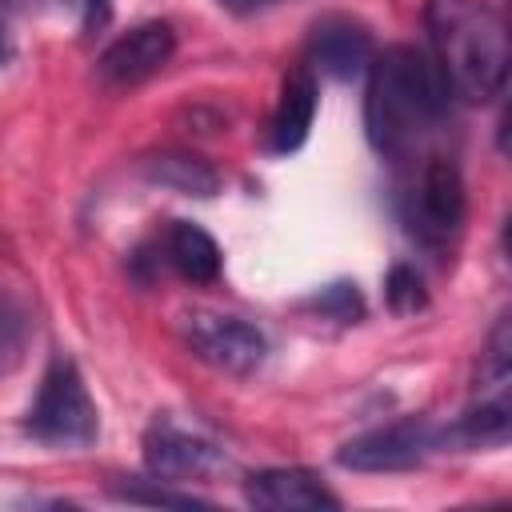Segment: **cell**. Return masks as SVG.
I'll return each instance as SVG.
<instances>
[{"mask_svg": "<svg viewBox=\"0 0 512 512\" xmlns=\"http://www.w3.org/2000/svg\"><path fill=\"white\" fill-rule=\"evenodd\" d=\"M508 372H512V320L500 316L496 328H492V336H488V344H484V356H480V380H476V384H480V388H496V392H504Z\"/></svg>", "mask_w": 512, "mask_h": 512, "instance_id": "obj_15", "label": "cell"}, {"mask_svg": "<svg viewBox=\"0 0 512 512\" xmlns=\"http://www.w3.org/2000/svg\"><path fill=\"white\" fill-rule=\"evenodd\" d=\"M508 396L496 392L492 400L472 404L464 416H456L452 428H440V444H460V448H488V444H504L508 440Z\"/></svg>", "mask_w": 512, "mask_h": 512, "instance_id": "obj_14", "label": "cell"}, {"mask_svg": "<svg viewBox=\"0 0 512 512\" xmlns=\"http://www.w3.org/2000/svg\"><path fill=\"white\" fill-rule=\"evenodd\" d=\"M224 12H232V16H252V12H264V8H272V4H280V0H216Z\"/></svg>", "mask_w": 512, "mask_h": 512, "instance_id": "obj_20", "label": "cell"}, {"mask_svg": "<svg viewBox=\"0 0 512 512\" xmlns=\"http://www.w3.org/2000/svg\"><path fill=\"white\" fill-rule=\"evenodd\" d=\"M316 104H320V84L316 72L308 64H296L284 84H280V100L272 112V128H268V144L276 156H288L296 148H304L312 120H316Z\"/></svg>", "mask_w": 512, "mask_h": 512, "instance_id": "obj_11", "label": "cell"}, {"mask_svg": "<svg viewBox=\"0 0 512 512\" xmlns=\"http://www.w3.org/2000/svg\"><path fill=\"white\" fill-rule=\"evenodd\" d=\"M384 300H388V308L400 312V316L420 312V308L428 304V292H424L420 272L408 268V264H396V268L388 272V280H384Z\"/></svg>", "mask_w": 512, "mask_h": 512, "instance_id": "obj_16", "label": "cell"}, {"mask_svg": "<svg viewBox=\"0 0 512 512\" xmlns=\"http://www.w3.org/2000/svg\"><path fill=\"white\" fill-rule=\"evenodd\" d=\"M464 176L448 156H424L416 184L404 204V220L416 240L424 244H448L464 224Z\"/></svg>", "mask_w": 512, "mask_h": 512, "instance_id": "obj_4", "label": "cell"}, {"mask_svg": "<svg viewBox=\"0 0 512 512\" xmlns=\"http://www.w3.org/2000/svg\"><path fill=\"white\" fill-rule=\"evenodd\" d=\"M184 340L204 364L232 376L256 372L268 356V340L256 324L228 312H208V308H196L184 316Z\"/></svg>", "mask_w": 512, "mask_h": 512, "instance_id": "obj_6", "label": "cell"}, {"mask_svg": "<svg viewBox=\"0 0 512 512\" xmlns=\"http://www.w3.org/2000/svg\"><path fill=\"white\" fill-rule=\"evenodd\" d=\"M176 52V28L168 20H148V24H136L128 28L124 36H116L100 60H96V72L104 84H116V88H132V84H144L148 76H156Z\"/></svg>", "mask_w": 512, "mask_h": 512, "instance_id": "obj_7", "label": "cell"}, {"mask_svg": "<svg viewBox=\"0 0 512 512\" xmlns=\"http://www.w3.org/2000/svg\"><path fill=\"white\" fill-rule=\"evenodd\" d=\"M144 464H148L156 476L180 484V480L216 472V468L224 464V452H220L208 436H200V432L176 424L172 416H160V420H152L148 432H144Z\"/></svg>", "mask_w": 512, "mask_h": 512, "instance_id": "obj_8", "label": "cell"}, {"mask_svg": "<svg viewBox=\"0 0 512 512\" xmlns=\"http://www.w3.org/2000/svg\"><path fill=\"white\" fill-rule=\"evenodd\" d=\"M432 64L464 104H488L508 84V24L492 0H428Z\"/></svg>", "mask_w": 512, "mask_h": 512, "instance_id": "obj_2", "label": "cell"}, {"mask_svg": "<svg viewBox=\"0 0 512 512\" xmlns=\"http://www.w3.org/2000/svg\"><path fill=\"white\" fill-rule=\"evenodd\" d=\"M164 264H172L176 276L192 284H212L220 276V244L192 220H172L160 240Z\"/></svg>", "mask_w": 512, "mask_h": 512, "instance_id": "obj_12", "label": "cell"}, {"mask_svg": "<svg viewBox=\"0 0 512 512\" xmlns=\"http://www.w3.org/2000/svg\"><path fill=\"white\" fill-rule=\"evenodd\" d=\"M448 104L452 92L428 52L392 44L372 56L364 88V132L380 156L412 160L424 152L444 128Z\"/></svg>", "mask_w": 512, "mask_h": 512, "instance_id": "obj_1", "label": "cell"}, {"mask_svg": "<svg viewBox=\"0 0 512 512\" xmlns=\"http://www.w3.org/2000/svg\"><path fill=\"white\" fill-rule=\"evenodd\" d=\"M440 428L428 424L424 416H400L392 424H380L364 436H352L340 452L336 464L352 472H404L424 464L432 452H440Z\"/></svg>", "mask_w": 512, "mask_h": 512, "instance_id": "obj_5", "label": "cell"}, {"mask_svg": "<svg viewBox=\"0 0 512 512\" xmlns=\"http://www.w3.org/2000/svg\"><path fill=\"white\" fill-rule=\"evenodd\" d=\"M16 4H20V0H0V64H4V56H8V16H12Z\"/></svg>", "mask_w": 512, "mask_h": 512, "instance_id": "obj_21", "label": "cell"}, {"mask_svg": "<svg viewBox=\"0 0 512 512\" xmlns=\"http://www.w3.org/2000/svg\"><path fill=\"white\" fill-rule=\"evenodd\" d=\"M68 4L76 8V16H80V32H84V36L100 32V28L112 20V0H68Z\"/></svg>", "mask_w": 512, "mask_h": 512, "instance_id": "obj_19", "label": "cell"}, {"mask_svg": "<svg viewBox=\"0 0 512 512\" xmlns=\"http://www.w3.org/2000/svg\"><path fill=\"white\" fill-rule=\"evenodd\" d=\"M24 428L52 448H84L100 432L96 404L88 396V384L80 368L68 356H56L36 388V400L24 416Z\"/></svg>", "mask_w": 512, "mask_h": 512, "instance_id": "obj_3", "label": "cell"}, {"mask_svg": "<svg viewBox=\"0 0 512 512\" xmlns=\"http://www.w3.org/2000/svg\"><path fill=\"white\" fill-rule=\"evenodd\" d=\"M128 504H156V508H208V500L192 496V492H168V488H120L116 492Z\"/></svg>", "mask_w": 512, "mask_h": 512, "instance_id": "obj_18", "label": "cell"}, {"mask_svg": "<svg viewBox=\"0 0 512 512\" xmlns=\"http://www.w3.org/2000/svg\"><path fill=\"white\" fill-rule=\"evenodd\" d=\"M144 176L168 192L196 196V200H208L220 192V172L196 152H160V156L144 160Z\"/></svg>", "mask_w": 512, "mask_h": 512, "instance_id": "obj_13", "label": "cell"}, {"mask_svg": "<svg viewBox=\"0 0 512 512\" xmlns=\"http://www.w3.org/2000/svg\"><path fill=\"white\" fill-rule=\"evenodd\" d=\"M312 308H316L320 316H328V320L352 324V320L364 316V296H360V288H356L352 280H336V284H328V288H320V292L312 296Z\"/></svg>", "mask_w": 512, "mask_h": 512, "instance_id": "obj_17", "label": "cell"}, {"mask_svg": "<svg viewBox=\"0 0 512 512\" xmlns=\"http://www.w3.org/2000/svg\"><path fill=\"white\" fill-rule=\"evenodd\" d=\"M248 504L264 512H300V508H340V496L312 468H260L244 480Z\"/></svg>", "mask_w": 512, "mask_h": 512, "instance_id": "obj_10", "label": "cell"}, {"mask_svg": "<svg viewBox=\"0 0 512 512\" xmlns=\"http://www.w3.org/2000/svg\"><path fill=\"white\" fill-rule=\"evenodd\" d=\"M376 56V40L368 32V24L344 16V12H328L312 24L308 32V68L332 76V80H356L368 72Z\"/></svg>", "mask_w": 512, "mask_h": 512, "instance_id": "obj_9", "label": "cell"}]
</instances>
